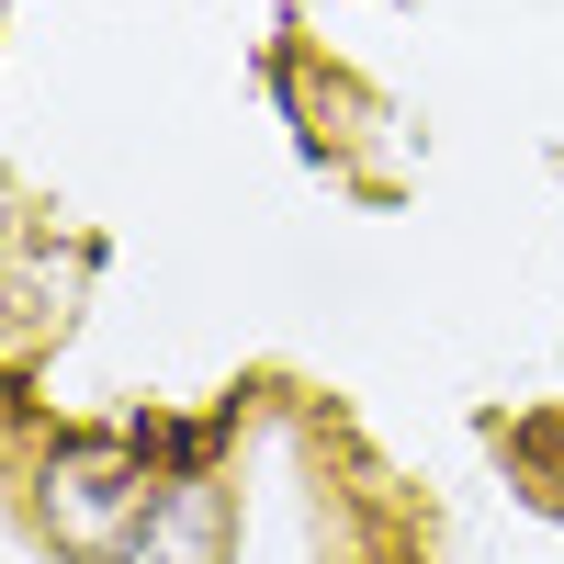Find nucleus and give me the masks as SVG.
Wrapping results in <instances>:
<instances>
[{
  "label": "nucleus",
  "instance_id": "obj_2",
  "mask_svg": "<svg viewBox=\"0 0 564 564\" xmlns=\"http://www.w3.org/2000/svg\"><path fill=\"white\" fill-rule=\"evenodd\" d=\"M238 553V497H226V475H170V497H159V520H148V542H135L124 564H226Z\"/></svg>",
  "mask_w": 564,
  "mask_h": 564
},
{
  "label": "nucleus",
  "instance_id": "obj_1",
  "mask_svg": "<svg viewBox=\"0 0 564 564\" xmlns=\"http://www.w3.org/2000/svg\"><path fill=\"white\" fill-rule=\"evenodd\" d=\"M159 497H170V475L148 452H124V441H45L34 452V486H23L34 542L57 564H124L135 542H148Z\"/></svg>",
  "mask_w": 564,
  "mask_h": 564
}]
</instances>
